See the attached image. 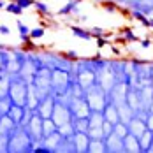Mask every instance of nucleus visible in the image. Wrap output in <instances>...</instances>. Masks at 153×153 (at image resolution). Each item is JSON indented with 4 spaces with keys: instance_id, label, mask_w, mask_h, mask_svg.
Returning <instances> with one entry per match:
<instances>
[{
    "instance_id": "obj_9",
    "label": "nucleus",
    "mask_w": 153,
    "mask_h": 153,
    "mask_svg": "<svg viewBox=\"0 0 153 153\" xmlns=\"http://www.w3.org/2000/svg\"><path fill=\"white\" fill-rule=\"evenodd\" d=\"M106 143V153H125V146H123V139L118 137L114 132L111 136L104 139Z\"/></svg>"
},
{
    "instance_id": "obj_34",
    "label": "nucleus",
    "mask_w": 153,
    "mask_h": 153,
    "mask_svg": "<svg viewBox=\"0 0 153 153\" xmlns=\"http://www.w3.org/2000/svg\"><path fill=\"white\" fill-rule=\"evenodd\" d=\"M44 28L42 27H35V28H32L30 30V39H33V41H37V39H42L44 37Z\"/></svg>"
},
{
    "instance_id": "obj_29",
    "label": "nucleus",
    "mask_w": 153,
    "mask_h": 153,
    "mask_svg": "<svg viewBox=\"0 0 153 153\" xmlns=\"http://www.w3.org/2000/svg\"><path fill=\"white\" fill-rule=\"evenodd\" d=\"M5 11H7V13H11V14L19 16L21 13H23V11H25V9H23V7H21L19 4H16L14 0H11V2H9V4L5 5Z\"/></svg>"
},
{
    "instance_id": "obj_42",
    "label": "nucleus",
    "mask_w": 153,
    "mask_h": 153,
    "mask_svg": "<svg viewBox=\"0 0 153 153\" xmlns=\"http://www.w3.org/2000/svg\"><path fill=\"white\" fill-rule=\"evenodd\" d=\"M0 33H2V35H9V33H11L9 27H5V25H0Z\"/></svg>"
},
{
    "instance_id": "obj_48",
    "label": "nucleus",
    "mask_w": 153,
    "mask_h": 153,
    "mask_svg": "<svg viewBox=\"0 0 153 153\" xmlns=\"http://www.w3.org/2000/svg\"><path fill=\"white\" fill-rule=\"evenodd\" d=\"M0 118H2V113H0Z\"/></svg>"
},
{
    "instance_id": "obj_31",
    "label": "nucleus",
    "mask_w": 153,
    "mask_h": 153,
    "mask_svg": "<svg viewBox=\"0 0 153 153\" xmlns=\"http://www.w3.org/2000/svg\"><path fill=\"white\" fill-rule=\"evenodd\" d=\"M11 106H13V100L9 99V95L7 97H0V113L2 114H7Z\"/></svg>"
},
{
    "instance_id": "obj_26",
    "label": "nucleus",
    "mask_w": 153,
    "mask_h": 153,
    "mask_svg": "<svg viewBox=\"0 0 153 153\" xmlns=\"http://www.w3.org/2000/svg\"><path fill=\"white\" fill-rule=\"evenodd\" d=\"M118 137H122V139H125L130 132H128V125L127 123H123V122H118L116 125H114V130H113Z\"/></svg>"
},
{
    "instance_id": "obj_28",
    "label": "nucleus",
    "mask_w": 153,
    "mask_h": 153,
    "mask_svg": "<svg viewBox=\"0 0 153 153\" xmlns=\"http://www.w3.org/2000/svg\"><path fill=\"white\" fill-rule=\"evenodd\" d=\"M58 132H60L63 137H71V136H74V125H72V122L65 123V125H62V127H58Z\"/></svg>"
},
{
    "instance_id": "obj_45",
    "label": "nucleus",
    "mask_w": 153,
    "mask_h": 153,
    "mask_svg": "<svg viewBox=\"0 0 153 153\" xmlns=\"http://www.w3.org/2000/svg\"><path fill=\"white\" fill-rule=\"evenodd\" d=\"M148 113H153V100H152V104H150V107H148Z\"/></svg>"
},
{
    "instance_id": "obj_23",
    "label": "nucleus",
    "mask_w": 153,
    "mask_h": 153,
    "mask_svg": "<svg viewBox=\"0 0 153 153\" xmlns=\"http://www.w3.org/2000/svg\"><path fill=\"white\" fill-rule=\"evenodd\" d=\"M16 27H18V30H19V39H21L23 42L32 41V39H30V30H32V28H28L23 21H16Z\"/></svg>"
},
{
    "instance_id": "obj_10",
    "label": "nucleus",
    "mask_w": 153,
    "mask_h": 153,
    "mask_svg": "<svg viewBox=\"0 0 153 153\" xmlns=\"http://www.w3.org/2000/svg\"><path fill=\"white\" fill-rule=\"evenodd\" d=\"M127 125H128V132L134 134L136 137H141V136L148 130V128H146V122H144L141 116H137V114H134L132 120L127 123Z\"/></svg>"
},
{
    "instance_id": "obj_36",
    "label": "nucleus",
    "mask_w": 153,
    "mask_h": 153,
    "mask_svg": "<svg viewBox=\"0 0 153 153\" xmlns=\"http://www.w3.org/2000/svg\"><path fill=\"white\" fill-rule=\"evenodd\" d=\"M65 58H69L71 62H76V60H79V55H77L74 49H69V51H65V53H62Z\"/></svg>"
},
{
    "instance_id": "obj_17",
    "label": "nucleus",
    "mask_w": 153,
    "mask_h": 153,
    "mask_svg": "<svg viewBox=\"0 0 153 153\" xmlns=\"http://www.w3.org/2000/svg\"><path fill=\"white\" fill-rule=\"evenodd\" d=\"M25 113H27V106H16V104H13L7 114L16 122V125H21L23 118H25Z\"/></svg>"
},
{
    "instance_id": "obj_35",
    "label": "nucleus",
    "mask_w": 153,
    "mask_h": 153,
    "mask_svg": "<svg viewBox=\"0 0 153 153\" xmlns=\"http://www.w3.org/2000/svg\"><path fill=\"white\" fill-rule=\"evenodd\" d=\"M102 130H104V139H106L107 136H111V134H113V130H114V125L104 120V125H102Z\"/></svg>"
},
{
    "instance_id": "obj_46",
    "label": "nucleus",
    "mask_w": 153,
    "mask_h": 153,
    "mask_svg": "<svg viewBox=\"0 0 153 153\" xmlns=\"http://www.w3.org/2000/svg\"><path fill=\"white\" fill-rule=\"evenodd\" d=\"M148 27H152L153 28V19H150V25H148Z\"/></svg>"
},
{
    "instance_id": "obj_5",
    "label": "nucleus",
    "mask_w": 153,
    "mask_h": 153,
    "mask_svg": "<svg viewBox=\"0 0 153 153\" xmlns=\"http://www.w3.org/2000/svg\"><path fill=\"white\" fill-rule=\"evenodd\" d=\"M42 122H44V118H42V116H41L37 111H33V113H32L30 122L23 127V128L28 132V136L32 137V141H33V148H35L37 144H41V143H42V139H44V132H42Z\"/></svg>"
},
{
    "instance_id": "obj_1",
    "label": "nucleus",
    "mask_w": 153,
    "mask_h": 153,
    "mask_svg": "<svg viewBox=\"0 0 153 153\" xmlns=\"http://www.w3.org/2000/svg\"><path fill=\"white\" fill-rule=\"evenodd\" d=\"M9 153H33V141L23 127H16L9 136Z\"/></svg>"
},
{
    "instance_id": "obj_16",
    "label": "nucleus",
    "mask_w": 153,
    "mask_h": 153,
    "mask_svg": "<svg viewBox=\"0 0 153 153\" xmlns=\"http://www.w3.org/2000/svg\"><path fill=\"white\" fill-rule=\"evenodd\" d=\"M123 146H125V153H141L139 137H136L134 134H128L123 139Z\"/></svg>"
},
{
    "instance_id": "obj_41",
    "label": "nucleus",
    "mask_w": 153,
    "mask_h": 153,
    "mask_svg": "<svg viewBox=\"0 0 153 153\" xmlns=\"http://www.w3.org/2000/svg\"><path fill=\"white\" fill-rule=\"evenodd\" d=\"M104 5H106L104 9H106L107 13H114V11H116V5H114V4H104Z\"/></svg>"
},
{
    "instance_id": "obj_15",
    "label": "nucleus",
    "mask_w": 153,
    "mask_h": 153,
    "mask_svg": "<svg viewBox=\"0 0 153 153\" xmlns=\"http://www.w3.org/2000/svg\"><path fill=\"white\" fill-rule=\"evenodd\" d=\"M16 122L9 116V114H2L0 118V134H5V136H11L16 130Z\"/></svg>"
},
{
    "instance_id": "obj_38",
    "label": "nucleus",
    "mask_w": 153,
    "mask_h": 153,
    "mask_svg": "<svg viewBox=\"0 0 153 153\" xmlns=\"http://www.w3.org/2000/svg\"><path fill=\"white\" fill-rule=\"evenodd\" d=\"M90 32L93 33V37H95V39H97V37H102V35H106V30H104V28H100V27H93Z\"/></svg>"
},
{
    "instance_id": "obj_33",
    "label": "nucleus",
    "mask_w": 153,
    "mask_h": 153,
    "mask_svg": "<svg viewBox=\"0 0 153 153\" xmlns=\"http://www.w3.org/2000/svg\"><path fill=\"white\" fill-rule=\"evenodd\" d=\"M0 153H9V136L0 134Z\"/></svg>"
},
{
    "instance_id": "obj_4",
    "label": "nucleus",
    "mask_w": 153,
    "mask_h": 153,
    "mask_svg": "<svg viewBox=\"0 0 153 153\" xmlns=\"http://www.w3.org/2000/svg\"><path fill=\"white\" fill-rule=\"evenodd\" d=\"M27 97H28V81L19 74L11 77V86H9V99L16 106H27Z\"/></svg>"
},
{
    "instance_id": "obj_3",
    "label": "nucleus",
    "mask_w": 153,
    "mask_h": 153,
    "mask_svg": "<svg viewBox=\"0 0 153 153\" xmlns=\"http://www.w3.org/2000/svg\"><path fill=\"white\" fill-rule=\"evenodd\" d=\"M85 99H86V102H88V106H90L92 111H104L106 104L111 100L109 93L99 83H95L90 88L85 90Z\"/></svg>"
},
{
    "instance_id": "obj_11",
    "label": "nucleus",
    "mask_w": 153,
    "mask_h": 153,
    "mask_svg": "<svg viewBox=\"0 0 153 153\" xmlns=\"http://www.w3.org/2000/svg\"><path fill=\"white\" fill-rule=\"evenodd\" d=\"M44 99V95L39 92L32 83H28V97H27V107L32 109V111H35L37 106L41 104V100Z\"/></svg>"
},
{
    "instance_id": "obj_43",
    "label": "nucleus",
    "mask_w": 153,
    "mask_h": 153,
    "mask_svg": "<svg viewBox=\"0 0 153 153\" xmlns=\"http://www.w3.org/2000/svg\"><path fill=\"white\" fill-rule=\"evenodd\" d=\"M141 42V48H144V49H148V48L152 46V42L150 41H139Z\"/></svg>"
},
{
    "instance_id": "obj_7",
    "label": "nucleus",
    "mask_w": 153,
    "mask_h": 153,
    "mask_svg": "<svg viewBox=\"0 0 153 153\" xmlns=\"http://www.w3.org/2000/svg\"><path fill=\"white\" fill-rule=\"evenodd\" d=\"M72 111L69 107V102L63 100V99H56L55 107H53V114H51V120L56 123V127H62L65 123L72 122Z\"/></svg>"
},
{
    "instance_id": "obj_27",
    "label": "nucleus",
    "mask_w": 153,
    "mask_h": 153,
    "mask_svg": "<svg viewBox=\"0 0 153 153\" xmlns=\"http://www.w3.org/2000/svg\"><path fill=\"white\" fill-rule=\"evenodd\" d=\"M33 7H35V11H37V13H39L41 16H46V18H49V16H51V11H49V7H48L44 2H41V0H35Z\"/></svg>"
},
{
    "instance_id": "obj_13",
    "label": "nucleus",
    "mask_w": 153,
    "mask_h": 153,
    "mask_svg": "<svg viewBox=\"0 0 153 153\" xmlns=\"http://www.w3.org/2000/svg\"><path fill=\"white\" fill-rule=\"evenodd\" d=\"M102 114H104V120L109 123H113V125H116V123L120 122V114H118V107L113 104V100H109L104 107V111H102Z\"/></svg>"
},
{
    "instance_id": "obj_39",
    "label": "nucleus",
    "mask_w": 153,
    "mask_h": 153,
    "mask_svg": "<svg viewBox=\"0 0 153 153\" xmlns=\"http://www.w3.org/2000/svg\"><path fill=\"white\" fill-rule=\"evenodd\" d=\"M144 122H146V128L153 132V113H148V116H146Z\"/></svg>"
},
{
    "instance_id": "obj_22",
    "label": "nucleus",
    "mask_w": 153,
    "mask_h": 153,
    "mask_svg": "<svg viewBox=\"0 0 153 153\" xmlns=\"http://www.w3.org/2000/svg\"><path fill=\"white\" fill-rule=\"evenodd\" d=\"M79 2H81V0H69V2H67V4L60 9V11H58V14L65 16V14H71V13H77V11H79V9H77Z\"/></svg>"
},
{
    "instance_id": "obj_30",
    "label": "nucleus",
    "mask_w": 153,
    "mask_h": 153,
    "mask_svg": "<svg viewBox=\"0 0 153 153\" xmlns=\"http://www.w3.org/2000/svg\"><path fill=\"white\" fill-rule=\"evenodd\" d=\"M122 37L125 39V42H137L139 41V37L134 33L132 28H123L122 30Z\"/></svg>"
},
{
    "instance_id": "obj_19",
    "label": "nucleus",
    "mask_w": 153,
    "mask_h": 153,
    "mask_svg": "<svg viewBox=\"0 0 153 153\" xmlns=\"http://www.w3.org/2000/svg\"><path fill=\"white\" fill-rule=\"evenodd\" d=\"M153 144V132L146 130L141 137H139V146H141V153H150V148Z\"/></svg>"
},
{
    "instance_id": "obj_14",
    "label": "nucleus",
    "mask_w": 153,
    "mask_h": 153,
    "mask_svg": "<svg viewBox=\"0 0 153 153\" xmlns=\"http://www.w3.org/2000/svg\"><path fill=\"white\" fill-rule=\"evenodd\" d=\"M62 139H63V136L56 130V132H53V134L46 136V137L42 139V143H41V144H44L51 153H55V152H56V148H58V144L62 143Z\"/></svg>"
},
{
    "instance_id": "obj_12",
    "label": "nucleus",
    "mask_w": 153,
    "mask_h": 153,
    "mask_svg": "<svg viewBox=\"0 0 153 153\" xmlns=\"http://www.w3.org/2000/svg\"><path fill=\"white\" fill-rule=\"evenodd\" d=\"M74 144H76V153H88V144H90L88 132H74Z\"/></svg>"
},
{
    "instance_id": "obj_2",
    "label": "nucleus",
    "mask_w": 153,
    "mask_h": 153,
    "mask_svg": "<svg viewBox=\"0 0 153 153\" xmlns=\"http://www.w3.org/2000/svg\"><path fill=\"white\" fill-rule=\"evenodd\" d=\"M72 81H74V79H72L71 71L53 69V74H51V93H53L56 99L65 97L67 92H69V86H71Z\"/></svg>"
},
{
    "instance_id": "obj_24",
    "label": "nucleus",
    "mask_w": 153,
    "mask_h": 153,
    "mask_svg": "<svg viewBox=\"0 0 153 153\" xmlns=\"http://www.w3.org/2000/svg\"><path fill=\"white\" fill-rule=\"evenodd\" d=\"M76 132H88V118H72Z\"/></svg>"
},
{
    "instance_id": "obj_8",
    "label": "nucleus",
    "mask_w": 153,
    "mask_h": 153,
    "mask_svg": "<svg viewBox=\"0 0 153 153\" xmlns=\"http://www.w3.org/2000/svg\"><path fill=\"white\" fill-rule=\"evenodd\" d=\"M55 102H56V97L53 95V93H49L46 95L42 100H41V104L37 106V113L42 116V118H51V114H53V107H55Z\"/></svg>"
},
{
    "instance_id": "obj_44",
    "label": "nucleus",
    "mask_w": 153,
    "mask_h": 153,
    "mask_svg": "<svg viewBox=\"0 0 153 153\" xmlns=\"http://www.w3.org/2000/svg\"><path fill=\"white\" fill-rule=\"evenodd\" d=\"M0 9H5V0H0Z\"/></svg>"
},
{
    "instance_id": "obj_37",
    "label": "nucleus",
    "mask_w": 153,
    "mask_h": 153,
    "mask_svg": "<svg viewBox=\"0 0 153 153\" xmlns=\"http://www.w3.org/2000/svg\"><path fill=\"white\" fill-rule=\"evenodd\" d=\"M16 4H19L23 9H28V7H33V4H35V0H14Z\"/></svg>"
},
{
    "instance_id": "obj_6",
    "label": "nucleus",
    "mask_w": 153,
    "mask_h": 153,
    "mask_svg": "<svg viewBox=\"0 0 153 153\" xmlns=\"http://www.w3.org/2000/svg\"><path fill=\"white\" fill-rule=\"evenodd\" d=\"M51 74H53V69L48 67V65H44V67H41V69L35 72V76L32 79V85L42 93L44 97L51 93Z\"/></svg>"
},
{
    "instance_id": "obj_18",
    "label": "nucleus",
    "mask_w": 153,
    "mask_h": 153,
    "mask_svg": "<svg viewBox=\"0 0 153 153\" xmlns=\"http://www.w3.org/2000/svg\"><path fill=\"white\" fill-rule=\"evenodd\" d=\"M11 74L7 71H0V97L9 95V86H11Z\"/></svg>"
},
{
    "instance_id": "obj_32",
    "label": "nucleus",
    "mask_w": 153,
    "mask_h": 153,
    "mask_svg": "<svg viewBox=\"0 0 153 153\" xmlns=\"http://www.w3.org/2000/svg\"><path fill=\"white\" fill-rule=\"evenodd\" d=\"M88 136H90V139H104V130H102V127L88 128Z\"/></svg>"
},
{
    "instance_id": "obj_47",
    "label": "nucleus",
    "mask_w": 153,
    "mask_h": 153,
    "mask_svg": "<svg viewBox=\"0 0 153 153\" xmlns=\"http://www.w3.org/2000/svg\"><path fill=\"white\" fill-rule=\"evenodd\" d=\"M150 153H153V144H152V148H150Z\"/></svg>"
},
{
    "instance_id": "obj_25",
    "label": "nucleus",
    "mask_w": 153,
    "mask_h": 153,
    "mask_svg": "<svg viewBox=\"0 0 153 153\" xmlns=\"http://www.w3.org/2000/svg\"><path fill=\"white\" fill-rule=\"evenodd\" d=\"M56 130H58L56 123L53 122L51 118H44V122H42V132H44V137L49 136V134H53V132H56Z\"/></svg>"
},
{
    "instance_id": "obj_40",
    "label": "nucleus",
    "mask_w": 153,
    "mask_h": 153,
    "mask_svg": "<svg viewBox=\"0 0 153 153\" xmlns=\"http://www.w3.org/2000/svg\"><path fill=\"white\" fill-rule=\"evenodd\" d=\"M106 44H109V42L104 39V35H102V37H97V46H99V48H104Z\"/></svg>"
},
{
    "instance_id": "obj_20",
    "label": "nucleus",
    "mask_w": 153,
    "mask_h": 153,
    "mask_svg": "<svg viewBox=\"0 0 153 153\" xmlns=\"http://www.w3.org/2000/svg\"><path fill=\"white\" fill-rule=\"evenodd\" d=\"M69 28H71V32L74 33V37H77V39H83V41H92L93 39V33L90 30H85V28L76 27V25H71Z\"/></svg>"
},
{
    "instance_id": "obj_21",
    "label": "nucleus",
    "mask_w": 153,
    "mask_h": 153,
    "mask_svg": "<svg viewBox=\"0 0 153 153\" xmlns=\"http://www.w3.org/2000/svg\"><path fill=\"white\" fill-rule=\"evenodd\" d=\"M88 153H106V143H104V139H90Z\"/></svg>"
}]
</instances>
